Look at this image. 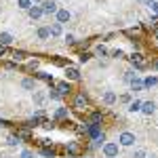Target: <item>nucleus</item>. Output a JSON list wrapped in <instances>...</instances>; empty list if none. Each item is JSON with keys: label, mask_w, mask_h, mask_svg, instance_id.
Wrapping results in <instances>:
<instances>
[{"label": "nucleus", "mask_w": 158, "mask_h": 158, "mask_svg": "<svg viewBox=\"0 0 158 158\" xmlns=\"http://www.w3.org/2000/svg\"><path fill=\"white\" fill-rule=\"evenodd\" d=\"M89 106V97L85 95V91H80V93H76V97H74V103H72V108L74 110H78V112H82V110Z\"/></svg>", "instance_id": "f257e3e1"}, {"label": "nucleus", "mask_w": 158, "mask_h": 158, "mask_svg": "<svg viewBox=\"0 0 158 158\" xmlns=\"http://www.w3.org/2000/svg\"><path fill=\"white\" fill-rule=\"evenodd\" d=\"M129 61L135 65V70H146L148 68V59L141 55V53H133V55L129 57Z\"/></svg>", "instance_id": "f03ea898"}, {"label": "nucleus", "mask_w": 158, "mask_h": 158, "mask_svg": "<svg viewBox=\"0 0 158 158\" xmlns=\"http://www.w3.org/2000/svg\"><path fill=\"white\" fill-rule=\"evenodd\" d=\"M103 156L106 158H116L118 156V143H116V141L103 143Z\"/></svg>", "instance_id": "7ed1b4c3"}, {"label": "nucleus", "mask_w": 158, "mask_h": 158, "mask_svg": "<svg viewBox=\"0 0 158 158\" xmlns=\"http://www.w3.org/2000/svg\"><path fill=\"white\" fill-rule=\"evenodd\" d=\"M40 6H42V13H44V15H55V13L59 11V6H57L55 0H44Z\"/></svg>", "instance_id": "20e7f679"}, {"label": "nucleus", "mask_w": 158, "mask_h": 158, "mask_svg": "<svg viewBox=\"0 0 158 158\" xmlns=\"http://www.w3.org/2000/svg\"><path fill=\"white\" fill-rule=\"evenodd\" d=\"M118 143H120V146H124V148L133 146V143H135V135L129 133V131H124V133L118 135Z\"/></svg>", "instance_id": "39448f33"}, {"label": "nucleus", "mask_w": 158, "mask_h": 158, "mask_svg": "<svg viewBox=\"0 0 158 158\" xmlns=\"http://www.w3.org/2000/svg\"><path fill=\"white\" fill-rule=\"evenodd\" d=\"M55 89H57V93H59L61 97H65V95H70V93H72V86H70V82H68V80L57 82V85H55Z\"/></svg>", "instance_id": "423d86ee"}, {"label": "nucleus", "mask_w": 158, "mask_h": 158, "mask_svg": "<svg viewBox=\"0 0 158 158\" xmlns=\"http://www.w3.org/2000/svg\"><path fill=\"white\" fill-rule=\"evenodd\" d=\"M55 17H57V23H68V21H70V19H72V13L68 11V9H59V11L55 13Z\"/></svg>", "instance_id": "0eeeda50"}, {"label": "nucleus", "mask_w": 158, "mask_h": 158, "mask_svg": "<svg viewBox=\"0 0 158 158\" xmlns=\"http://www.w3.org/2000/svg\"><path fill=\"white\" fill-rule=\"evenodd\" d=\"M65 80H80V72H78V68H74V65H65Z\"/></svg>", "instance_id": "6e6552de"}, {"label": "nucleus", "mask_w": 158, "mask_h": 158, "mask_svg": "<svg viewBox=\"0 0 158 158\" xmlns=\"http://www.w3.org/2000/svg\"><path fill=\"white\" fill-rule=\"evenodd\" d=\"M27 15H30V19H34V21H36V19H40V17L44 15V13H42V6H38V4H32V6L27 9Z\"/></svg>", "instance_id": "1a4fd4ad"}, {"label": "nucleus", "mask_w": 158, "mask_h": 158, "mask_svg": "<svg viewBox=\"0 0 158 158\" xmlns=\"http://www.w3.org/2000/svg\"><path fill=\"white\" fill-rule=\"evenodd\" d=\"M86 135H89L91 139H97L99 135H101V127H99V124H91V122H89V129H86Z\"/></svg>", "instance_id": "9d476101"}, {"label": "nucleus", "mask_w": 158, "mask_h": 158, "mask_svg": "<svg viewBox=\"0 0 158 158\" xmlns=\"http://www.w3.org/2000/svg\"><path fill=\"white\" fill-rule=\"evenodd\" d=\"M154 110H156V103H154V101H141V110H139V112H143L146 116L154 114Z\"/></svg>", "instance_id": "9b49d317"}, {"label": "nucleus", "mask_w": 158, "mask_h": 158, "mask_svg": "<svg viewBox=\"0 0 158 158\" xmlns=\"http://www.w3.org/2000/svg\"><path fill=\"white\" fill-rule=\"evenodd\" d=\"M13 40H15L13 34H9V32H0V44H2V47H11Z\"/></svg>", "instance_id": "f8f14e48"}, {"label": "nucleus", "mask_w": 158, "mask_h": 158, "mask_svg": "<svg viewBox=\"0 0 158 158\" xmlns=\"http://www.w3.org/2000/svg\"><path fill=\"white\" fill-rule=\"evenodd\" d=\"M49 34H51L53 38L61 36V34H63V25H61V23H53V25H49Z\"/></svg>", "instance_id": "ddd939ff"}, {"label": "nucleus", "mask_w": 158, "mask_h": 158, "mask_svg": "<svg viewBox=\"0 0 158 158\" xmlns=\"http://www.w3.org/2000/svg\"><path fill=\"white\" fill-rule=\"evenodd\" d=\"M44 101H47V93H42V91H36V93H34V103H36L38 108H40V106H44Z\"/></svg>", "instance_id": "4468645a"}, {"label": "nucleus", "mask_w": 158, "mask_h": 158, "mask_svg": "<svg viewBox=\"0 0 158 158\" xmlns=\"http://www.w3.org/2000/svg\"><path fill=\"white\" fill-rule=\"evenodd\" d=\"M103 103H106V106H114V103H116V93L106 91V93H103Z\"/></svg>", "instance_id": "2eb2a0df"}, {"label": "nucleus", "mask_w": 158, "mask_h": 158, "mask_svg": "<svg viewBox=\"0 0 158 158\" xmlns=\"http://www.w3.org/2000/svg\"><path fill=\"white\" fill-rule=\"evenodd\" d=\"M131 89H133L135 93H139V91H146V89H143V80H141V78L137 76L133 82H131Z\"/></svg>", "instance_id": "dca6fc26"}, {"label": "nucleus", "mask_w": 158, "mask_h": 158, "mask_svg": "<svg viewBox=\"0 0 158 158\" xmlns=\"http://www.w3.org/2000/svg\"><path fill=\"white\" fill-rule=\"evenodd\" d=\"M21 86H23L25 91H32V89L36 91V80H34V78H23V82H21Z\"/></svg>", "instance_id": "f3484780"}, {"label": "nucleus", "mask_w": 158, "mask_h": 158, "mask_svg": "<svg viewBox=\"0 0 158 158\" xmlns=\"http://www.w3.org/2000/svg\"><path fill=\"white\" fill-rule=\"evenodd\" d=\"M158 85V76H148L143 80V89H152V86Z\"/></svg>", "instance_id": "a211bd4d"}, {"label": "nucleus", "mask_w": 158, "mask_h": 158, "mask_svg": "<svg viewBox=\"0 0 158 158\" xmlns=\"http://www.w3.org/2000/svg\"><path fill=\"white\" fill-rule=\"evenodd\" d=\"M25 57H27V53H25V51H13V61H15V63L23 61Z\"/></svg>", "instance_id": "6ab92c4d"}, {"label": "nucleus", "mask_w": 158, "mask_h": 158, "mask_svg": "<svg viewBox=\"0 0 158 158\" xmlns=\"http://www.w3.org/2000/svg\"><path fill=\"white\" fill-rule=\"evenodd\" d=\"M68 118V108H59L55 112V120H65Z\"/></svg>", "instance_id": "aec40b11"}, {"label": "nucleus", "mask_w": 158, "mask_h": 158, "mask_svg": "<svg viewBox=\"0 0 158 158\" xmlns=\"http://www.w3.org/2000/svg\"><path fill=\"white\" fill-rule=\"evenodd\" d=\"M148 6H150V11H152V17L156 19V15H158V0H148Z\"/></svg>", "instance_id": "412c9836"}, {"label": "nucleus", "mask_w": 158, "mask_h": 158, "mask_svg": "<svg viewBox=\"0 0 158 158\" xmlns=\"http://www.w3.org/2000/svg\"><path fill=\"white\" fill-rule=\"evenodd\" d=\"M36 78L44 80V82H53V74H47V72H36Z\"/></svg>", "instance_id": "4be33fe9"}, {"label": "nucleus", "mask_w": 158, "mask_h": 158, "mask_svg": "<svg viewBox=\"0 0 158 158\" xmlns=\"http://www.w3.org/2000/svg\"><path fill=\"white\" fill-rule=\"evenodd\" d=\"M101 122H103V114H99V112L91 114V124H99L101 127Z\"/></svg>", "instance_id": "5701e85b"}, {"label": "nucleus", "mask_w": 158, "mask_h": 158, "mask_svg": "<svg viewBox=\"0 0 158 158\" xmlns=\"http://www.w3.org/2000/svg\"><path fill=\"white\" fill-rule=\"evenodd\" d=\"M6 143H9L11 148H15V146H19V143H21V139H19L17 135H9V137H6Z\"/></svg>", "instance_id": "b1692460"}, {"label": "nucleus", "mask_w": 158, "mask_h": 158, "mask_svg": "<svg viewBox=\"0 0 158 158\" xmlns=\"http://www.w3.org/2000/svg\"><path fill=\"white\" fill-rule=\"evenodd\" d=\"M141 110V101L139 99H133L131 103H129V112H139Z\"/></svg>", "instance_id": "393cba45"}, {"label": "nucleus", "mask_w": 158, "mask_h": 158, "mask_svg": "<svg viewBox=\"0 0 158 158\" xmlns=\"http://www.w3.org/2000/svg\"><path fill=\"white\" fill-rule=\"evenodd\" d=\"M17 137H19V139H25V141H27V139H32V133H30L27 129H19V131H17Z\"/></svg>", "instance_id": "a878e982"}, {"label": "nucleus", "mask_w": 158, "mask_h": 158, "mask_svg": "<svg viewBox=\"0 0 158 158\" xmlns=\"http://www.w3.org/2000/svg\"><path fill=\"white\" fill-rule=\"evenodd\" d=\"M65 150H68V156H74V154H78V152H80V148L76 146V143H68Z\"/></svg>", "instance_id": "bb28decb"}, {"label": "nucleus", "mask_w": 158, "mask_h": 158, "mask_svg": "<svg viewBox=\"0 0 158 158\" xmlns=\"http://www.w3.org/2000/svg\"><path fill=\"white\" fill-rule=\"evenodd\" d=\"M40 154H42V156H47V158H55L57 152H55V148H42V152H40Z\"/></svg>", "instance_id": "cd10ccee"}, {"label": "nucleus", "mask_w": 158, "mask_h": 158, "mask_svg": "<svg viewBox=\"0 0 158 158\" xmlns=\"http://www.w3.org/2000/svg\"><path fill=\"white\" fill-rule=\"evenodd\" d=\"M95 55H97V57H106V55H110V51L106 49L103 44H99L97 49H95Z\"/></svg>", "instance_id": "c85d7f7f"}, {"label": "nucleus", "mask_w": 158, "mask_h": 158, "mask_svg": "<svg viewBox=\"0 0 158 158\" xmlns=\"http://www.w3.org/2000/svg\"><path fill=\"white\" fill-rule=\"evenodd\" d=\"M36 34H38V38H40V40H47V38L51 36V34H49V27H40Z\"/></svg>", "instance_id": "c756f323"}, {"label": "nucleus", "mask_w": 158, "mask_h": 158, "mask_svg": "<svg viewBox=\"0 0 158 158\" xmlns=\"http://www.w3.org/2000/svg\"><path fill=\"white\" fill-rule=\"evenodd\" d=\"M135 78H137V74H135V70H129V72H124V80H127V82H133Z\"/></svg>", "instance_id": "7c9ffc66"}, {"label": "nucleus", "mask_w": 158, "mask_h": 158, "mask_svg": "<svg viewBox=\"0 0 158 158\" xmlns=\"http://www.w3.org/2000/svg\"><path fill=\"white\" fill-rule=\"evenodd\" d=\"M103 141H106V135L101 133L97 139H93V148H101V146H103Z\"/></svg>", "instance_id": "2f4dec72"}, {"label": "nucleus", "mask_w": 158, "mask_h": 158, "mask_svg": "<svg viewBox=\"0 0 158 158\" xmlns=\"http://www.w3.org/2000/svg\"><path fill=\"white\" fill-rule=\"evenodd\" d=\"M17 6H19V9H25V11H27V9L32 6V0H17Z\"/></svg>", "instance_id": "473e14b6"}, {"label": "nucleus", "mask_w": 158, "mask_h": 158, "mask_svg": "<svg viewBox=\"0 0 158 158\" xmlns=\"http://www.w3.org/2000/svg\"><path fill=\"white\" fill-rule=\"evenodd\" d=\"M49 97L53 99V101H59V99H61V95L57 93V89H51V91H49Z\"/></svg>", "instance_id": "72a5a7b5"}, {"label": "nucleus", "mask_w": 158, "mask_h": 158, "mask_svg": "<svg viewBox=\"0 0 158 158\" xmlns=\"http://www.w3.org/2000/svg\"><path fill=\"white\" fill-rule=\"evenodd\" d=\"M38 65H40V63H38V59H34V61H30V63H27V70H34V72H38Z\"/></svg>", "instance_id": "f704fd0d"}, {"label": "nucleus", "mask_w": 158, "mask_h": 158, "mask_svg": "<svg viewBox=\"0 0 158 158\" xmlns=\"http://www.w3.org/2000/svg\"><path fill=\"white\" fill-rule=\"evenodd\" d=\"M91 57H93L91 53H80V63H86V61L91 59Z\"/></svg>", "instance_id": "c9c22d12"}, {"label": "nucleus", "mask_w": 158, "mask_h": 158, "mask_svg": "<svg viewBox=\"0 0 158 158\" xmlns=\"http://www.w3.org/2000/svg\"><path fill=\"white\" fill-rule=\"evenodd\" d=\"M65 44H76V38L72 34H65Z\"/></svg>", "instance_id": "e433bc0d"}, {"label": "nucleus", "mask_w": 158, "mask_h": 158, "mask_svg": "<svg viewBox=\"0 0 158 158\" xmlns=\"http://www.w3.org/2000/svg\"><path fill=\"white\" fill-rule=\"evenodd\" d=\"M21 158H34V152L32 150H23L21 152Z\"/></svg>", "instance_id": "4c0bfd02"}, {"label": "nucleus", "mask_w": 158, "mask_h": 158, "mask_svg": "<svg viewBox=\"0 0 158 158\" xmlns=\"http://www.w3.org/2000/svg\"><path fill=\"white\" fill-rule=\"evenodd\" d=\"M112 57H116V59H120V57H124V53H122L120 49H116V51H112Z\"/></svg>", "instance_id": "58836bf2"}, {"label": "nucleus", "mask_w": 158, "mask_h": 158, "mask_svg": "<svg viewBox=\"0 0 158 158\" xmlns=\"http://www.w3.org/2000/svg\"><path fill=\"white\" fill-rule=\"evenodd\" d=\"M133 158H146V150H137L133 154Z\"/></svg>", "instance_id": "ea45409f"}, {"label": "nucleus", "mask_w": 158, "mask_h": 158, "mask_svg": "<svg viewBox=\"0 0 158 158\" xmlns=\"http://www.w3.org/2000/svg\"><path fill=\"white\" fill-rule=\"evenodd\" d=\"M6 55H9V49L0 44V59H2V57H6Z\"/></svg>", "instance_id": "a19ab883"}, {"label": "nucleus", "mask_w": 158, "mask_h": 158, "mask_svg": "<svg viewBox=\"0 0 158 158\" xmlns=\"http://www.w3.org/2000/svg\"><path fill=\"white\" fill-rule=\"evenodd\" d=\"M120 101H124V103H131L133 99H131V95H129V93H124V95L120 97Z\"/></svg>", "instance_id": "79ce46f5"}, {"label": "nucleus", "mask_w": 158, "mask_h": 158, "mask_svg": "<svg viewBox=\"0 0 158 158\" xmlns=\"http://www.w3.org/2000/svg\"><path fill=\"white\" fill-rule=\"evenodd\" d=\"M0 127H9V122L4 120V118H0Z\"/></svg>", "instance_id": "37998d69"}, {"label": "nucleus", "mask_w": 158, "mask_h": 158, "mask_svg": "<svg viewBox=\"0 0 158 158\" xmlns=\"http://www.w3.org/2000/svg\"><path fill=\"white\" fill-rule=\"evenodd\" d=\"M154 36H156V38H158V27H156V32H154Z\"/></svg>", "instance_id": "c03bdc74"}, {"label": "nucleus", "mask_w": 158, "mask_h": 158, "mask_svg": "<svg viewBox=\"0 0 158 158\" xmlns=\"http://www.w3.org/2000/svg\"><path fill=\"white\" fill-rule=\"evenodd\" d=\"M150 158H156V156H150Z\"/></svg>", "instance_id": "a18cd8bd"}, {"label": "nucleus", "mask_w": 158, "mask_h": 158, "mask_svg": "<svg viewBox=\"0 0 158 158\" xmlns=\"http://www.w3.org/2000/svg\"><path fill=\"white\" fill-rule=\"evenodd\" d=\"M65 158H70V156H65Z\"/></svg>", "instance_id": "49530a36"}]
</instances>
